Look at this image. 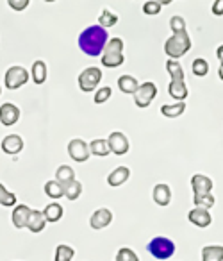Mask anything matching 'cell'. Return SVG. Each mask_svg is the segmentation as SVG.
Wrapping results in <instances>:
<instances>
[{
  "mask_svg": "<svg viewBox=\"0 0 223 261\" xmlns=\"http://www.w3.org/2000/svg\"><path fill=\"white\" fill-rule=\"evenodd\" d=\"M107 41H109V34L104 27L90 25L80 33L79 48L86 56H90V58H97V56H102Z\"/></svg>",
  "mask_w": 223,
  "mask_h": 261,
  "instance_id": "1",
  "label": "cell"
},
{
  "mask_svg": "<svg viewBox=\"0 0 223 261\" xmlns=\"http://www.w3.org/2000/svg\"><path fill=\"white\" fill-rule=\"evenodd\" d=\"M189 48H191V38L187 34V31L179 34H172L164 43V52L170 59L182 58L186 52H189Z\"/></svg>",
  "mask_w": 223,
  "mask_h": 261,
  "instance_id": "2",
  "label": "cell"
},
{
  "mask_svg": "<svg viewBox=\"0 0 223 261\" xmlns=\"http://www.w3.org/2000/svg\"><path fill=\"white\" fill-rule=\"evenodd\" d=\"M147 250L155 259H170L175 254V243L166 236H155L148 242Z\"/></svg>",
  "mask_w": 223,
  "mask_h": 261,
  "instance_id": "3",
  "label": "cell"
},
{
  "mask_svg": "<svg viewBox=\"0 0 223 261\" xmlns=\"http://www.w3.org/2000/svg\"><path fill=\"white\" fill-rule=\"evenodd\" d=\"M100 81H102V70L98 66H88L79 75V88L84 93H90V91L97 90Z\"/></svg>",
  "mask_w": 223,
  "mask_h": 261,
  "instance_id": "4",
  "label": "cell"
},
{
  "mask_svg": "<svg viewBox=\"0 0 223 261\" xmlns=\"http://www.w3.org/2000/svg\"><path fill=\"white\" fill-rule=\"evenodd\" d=\"M27 81H29V72L20 65L11 66V68L6 72V77H4V83L8 90H18L23 84H27Z\"/></svg>",
  "mask_w": 223,
  "mask_h": 261,
  "instance_id": "5",
  "label": "cell"
},
{
  "mask_svg": "<svg viewBox=\"0 0 223 261\" xmlns=\"http://www.w3.org/2000/svg\"><path fill=\"white\" fill-rule=\"evenodd\" d=\"M155 95H157V86H155L152 81H148V83L140 84L137 91L134 93V102H136L137 108L145 109L152 104V100L155 98Z\"/></svg>",
  "mask_w": 223,
  "mask_h": 261,
  "instance_id": "6",
  "label": "cell"
},
{
  "mask_svg": "<svg viewBox=\"0 0 223 261\" xmlns=\"http://www.w3.org/2000/svg\"><path fill=\"white\" fill-rule=\"evenodd\" d=\"M107 145H109V150H111L115 156H123V154H127L130 149L129 138H127L123 133H120V130H115V133L109 135Z\"/></svg>",
  "mask_w": 223,
  "mask_h": 261,
  "instance_id": "7",
  "label": "cell"
},
{
  "mask_svg": "<svg viewBox=\"0 0 223 261\" xmlns=\"http://www.w3.org/2000/svg\"><path fill=\"white\" fill-rule=\"evenodd\" d=\"M68 156L72 158L77 163H84V161L90 160L91 152H90V145H88L84 140L75 138L68 143Z\"/></svg>",
  "mask_w": 223,
  "mask_h": 261,
  "instance_id": "8",
  "label": "cell"
},
{
  "mask_svg": "<svg viewBox=\"0 0 223 261\" xmlns=\"http://www.w3.org/2000/svg\"><path fill=\"white\" fill-rule=\"evenodd\" d=\"M18 120H20V109L16 108L15 104L6 102V104L0 106V122H2V125L11 127V125H15Z\"/></svg>",
  "mask_w": 223,
  "mask_h": 261,
  "instance_id": "9",
  "label": "cell"
},
{
  "mask_svg": "<svg viewBox=\"0 0 223 261\" xmlns=\"http://www.w3.org/2000/svg\"><path fill=\"white\" fill-rule=\"evenodd\" d=\"M187 220L191 222L193 225L197 227L204 229V227H209L212 222V217L209 213V210H204V207H193V210L187 213Z\"/></svg>",
  "mask_w": 223,
  "mask_h": 261,
  "instance_id": "10",
  "label": "cell"
},
{
  "mask_svg": "<svg viewBox=\"0 0 223 261\" xmlns=\"http://www.w3.org/2000/svg\"><path fill=\"white\" fill-rule=\"evenodd\" d=\"M212 186H214L212 179L207 177V175H204V174H194L193 177H191V188H193L194 195L211 193L212 192Z\"/></svg>",
  "mask_w": 223,
  "mask_h": 261,
  "instance_id": "11",
  "label": "cell"
},
{
  "mask_svg": "<svg viewBox=\"0 0 223 261\" xmlns=\"http://www.w3.org/2000/svg\"><path fill=\"white\" fill-rule=\"evenodd\" d=\"M0 147H2V150H4L6 154H9V156H16V154L22 152L23 140H22V136H18V135H8L2 140Z\"/></svg>",
  "mask_w": 223,
  "mask_h": 261,
  "instance_id": "12",
  "label": "cell"
},
{
  "mask_svg": "<svg viewBox=\"0 0 223 261\" xmlns=\"http://www.w3.org/2000/svg\"><path fill=\"white\" fill-rule=\"evenodd\" d=\"M111 222H113V213H111V210H107V207H100V210H97L90 218V225L93 229H97V231L98 229L107 227Z\"/></svg>",
  "mask_w": 223,
  "mask_h": 261,
  "instance_id": "13",
  "label": "cell"
},
{
  "mask_svg": "<svg viewBox=\"0 0 223 261\" xmlns=\"http://www.w3.org/2000/svg\"><path fill=\"white\" fill-rule=\"evenodd\" d=\"M31 207L25 206V204H18L15 206L13 210V215H11V220H13V225L16 229H25L27 227V222H29V217H31Z\"/></svg>",
  "mask_w": 223,
  "mask_h": 261,
  "instance_id": "14",
  "label": "cell"
},
{
  "mask_svg": "<svg viewBox=\"0 0 223 261\" xmlns=\"http://www.w3.org/2000/svg\"><path fill=\"white\" fill-rule=\"evenodd\" d=\"M152 199L157 206H168L172 202V190H170L168 185L161 182V185L154 186V192H152Z\"/></svg>",
  "mask_w": 223,
  "mask_h": 261,
  "instance_id": "15",
  "label": "cell"
},
{
  "mask_svg": "<svg viewBox=\"0 0 223 261\" xmlns=\"http://www.w3.org/2000/svg\"><path fill=\"white\" fill-rule=\"evenodd\" d=\"M168 93L172 95V98H177L179 102L186 100L187 98V86H186V79H175L170 81L168 84Z\"/></svg>",
  "mask_w": 223,
  "mask_h": 261,
  "instance_id": "16",
  "label": "cell"
},
{
  "mask_svg": "<svg viewBox=\"0 0 223 261\" xmlns=\"http://www.w3.org/2000/svg\"><path fill=\"white\" fill-rule=\"evenodd\" d=\"M130 177V168L129 167H118L107 175V185L116 188V186H122L123 182H127Z\"/></svg>",
  "mask_w": 223,
  "mask_h": 261,
  "instance_id": "17",
  "label": "cell"
},
{
  "mask_svg": "<svg viewBox=\"0 0 223 261\" xmlns=\"http://www.w3.org/2000/svg\"><path fill=\"white\" fill-rule=\"evenodd\" d=\"M45 225H47V220H45L43 211H40V210L31 211L29 222H27V229H29L31 232H34V234H38V232L43 231Z\"/></svg>",
  "mask_w": 223,
  "mask_h": 261,
  "instance_id": "18",
  "label": "cell"
},
{
  "mask_svg": "<svg viewBox=\"0 0 223 261\" xmlns=\"http://www.w3.org/2000/svg\"><path fill=\"white\" fill-rule=\"evenodd\" d=\"M202 261H223V245H205L202 249Z\"/></svg>",
  "mask_w": 223,
  "mask_h": 261,
  "instance_id": "19",
  "label": "cell"
},
{
  "mask_svg": "<svg viewBox=\"0 0 223 261\" xmlns=\"http://www.w3.org/2000/svg\"><path fill=\"white\" fill-rule=\"evenodd\" d=\"M118 88H120V91H123V93L134 95L137 91V88H140V83H137V79L132 75H122L118 79Z\"/></svg>",
  "mask_w": 223,
  "mask_h": 261,
  "instance_id": "20",
  "label": "cell"
},
{
  "mask_svg": "<svg viewBox=\"0 0 223 261\" xmlns=\"http://www.w3.org/2000/svg\"><path fill=\"white\" fill-rule=\"evenodd\" d=\"M125 58L120 52H102V65L105 68H116V66H122Z\"/></svg>",
  "mask_w": 223,
  "mask_h": 261,
  "instance_id": "21",
  "label": "cell"
},
{
  "mask_svg": "<svg viewBox=\"0 0 223 261\" xmlns=\"http://www.w3.org/2000/svg\"><path fill=\"white\" fill-rule=\"evenodd\" d=\"M31 75H33L34 84H43L47 81V63L45 61H34L33 68H31Z\"/></svg>",
  "mask_w": 223,
  "mask_h": 261,
  "instance_id": "22",
  "label": "cell"
},
{
  "mask_svg": "<svg viewBox=\"0 0 223 261\" xmlns=\"http://www.w3.org/2000/svg\"><path fill=\"white\" fill-rule=\"evenodd\" d=\"M43 215L47 222H59L63 218V206L59 202H50L43 210Z\"/></svg>",
  "mask_w": 223,
  "mask_h": 261,
  "instance_id": "23",
  "label": "cell"
},
{
  "mask_svg": "<svg viewBox=\"0 0 223 261\" xmlns=\"http://www.w3.org/2000/svg\"><path fill=\"white\" fill-rule=\"evenodd\" d=\"M186 111V102H177V104H164L161 108V113L166 116V118H177L182 113Z\"/></svg>",
  "mask_w": 223,
  "mask_h": 261,
  "instance_id": "24",
  "label": "cell"
},
{
  "mask_svg": "<svg viewBox=\"0 0 223 261\" xmlns=\"http://www.w3.org/2000/svg\"><path fill=\"white\" fill-rule=\"evenodd\" d=\"M90 152L93 156H98V158H105L111 150H109V145H107V140H102V138H97L90 143Z\"/></svg>",
  "mask_w": 223,
  "mask_h": 261,
  "instance_id": "25",
  "label": "cell"
},
{
  "mask_svg": "<svg viewBox=\"0 0 223 261\" xmlns=\"http://www.w3.org/2000/svg\"><path fill=\"white\" fill-rule=\"evenodd\" d=\"M45 193H47L50 199H61V197H65V186L61 185L59 181H48L45 182Z\"/></svg>",
  "mask_w": 223,
  "mask_h": 261,
  "instance_id": "26",
  "label": "cell"
},
{
  "mask_svg": "<svg viewBox=\"0 0 223 261\" xmlns=\"http://www.w3.org/2000/svg\"><path fill=\"white\" fill-rule=\"evenodd\" d=\"M75 179V170L68 165H61L55 170V181H59L61 185H66V182H72Z\"/></svg>",
  "mask_w": 223,
  "mask_h": 261,
  "instance_id": "27",
  "label": "cell"
},
{
  "mask_svg": "<svg viewBox=\"0 0 223 261\" xmlns=\"http://www.w3.org/2000/svg\"><path fill=\"white\" fill-rule=\"evenodd\" d=\"M63 186H65V197L68 200H77L80 197V193H82V185L77 179H73L72 182H66Z\"/></svg>",
  "mask_w": 223,
  "mask_h": 261,
  "instance_id": "28",
  "label": "cell"
},
{
  "mask_svg": "<svg viewBox=\"0 0 223 261\" xmlns=\"http://www.w3.org/2000/svg\"><path fill=\"white\" fill-rule=\"evenodd\" d=\"M73 256H75V250H73V247L66 245V243H61V245L55 247L54 261H72Z\"/></svg>",
  "mask_w": 223,
  "mask_h": 261,
  "instance_id": "29",
  "label": "cell"
},
{
  "mask_svg": "<svg viewBox=\"0 0 223 261\" xmlns=\"http://www.w3.org/2000/svg\"><path fill=\"white\" fill-rule=\"evenodd\" d=\"M166 72H168V75H170V79H172V81L184 79L182 65H180L177 59H168V61H166Z\"/></svg>",
  "mask_w": 223,
  "mask_h": 261,
  "instance_id": "30",
  "label": "cell"
},
{
  "mask_svg": "<svg viewBox=\"0 0 223 261\" xmlns=\"http://www.w3.org/2000/svg\"><path fill=\"white\" fill-rule=\"evenodd\" d=\"M116 23H118V15L113 11H109V9H104V11H100V15H98V25L100 27H115Z\"/></svg>",
  "mask_w": 223,
  "mask_h": 261,
  "instance_id": "31",
  "label": "cell"
},
{
  "mask_svg": "<svg viewBox=\"0 0 223 261\" xmlns=\"http://www.w3.org/2000/svg\"><path fill=\"white\" fill-rule=\"evenodd\" d=\"M194 207H204V210H211L216 204V199L212 193H202V195H194L193 197Z\"/></svg>",
  "mask_w": 223,
  "mask_h": 261,
  "instance_id": "32",
  "label": "cell"
},
{
  "mask_svg": "<svg viewBox=\"0 0 223 261\" xmlns=\"http://www.w3.org/2000/svg\"><path fill=\"white\" fill-rule=\"evenodd\" d=\"M16 204V195L11 192L6 190V186L0 182V206H6V207H11Z\"/></svg>",
  "mask_w": 223,
  "mask_h": 261,
  "instance_id": "33",
  "label": "cell"
},
{
  "mask_svg": "<svg viewBox=\"0 0 223 261\" xmlns=\"http://www.w3.org/2000/svg\"><path fill=\"white\" fill-rule=\"evenodd\" d=\"M191 68H193V73L197 77H205L209 73V63L205 61L204 58H197L193 61V66H191Z\"/></svg>",
  "mask_w": 223,
  "mask_h": 261,
  "instance_id": "34",
  "label": "cell"
},
{
  "mask_svg": "<svg viewBox=\"0 0 223 261\" xmlns=\"http://www.w3.org/2000/svg\"><path fill=\"white\" fill-rule=\"evenodd\" d=\"M116 261H140L137 254L134 252L129 247H122V249L116 252Z\"/></svg>",
  "mask_w": 223,
  "mask_h": 261,
  "instance_id": "35",
  "label": "cell"
},
{
  "mask_svg": "<svg viewBox=\"0 0 223 261\" xmlns=\"http://www.w3.org/2000/svg\"><path fill=\"white\" fill-rule=\"evenodd\" d=\"M170 29H172L173 34L184 33V31H186V20L179 15L172 16V18H170Z\"/></svg>",
  "mask_w": 223,
  "mask_h": 261,
  "instance_id": "36",
  "label": "cell"
},
{
  "mask_svg": "<svg viewBox=\"0 0 223 261\" xmlns=\"http://www.w3.org/2000/svg\"><path fill=\"white\" fill-rule=\"evenodd\" d=\"M111 93L113 90L109 86H102L100 90H97V93H95V104H104V102H107L109 98H111Z\"/></svg>",
  "mask_w": 223,
  "mask_h": 261,
  "instance_id": "37",
  "label": "cell"
},
{
  "mask_svg": "<svg viewBox=\"0 0 223 261\" xmlns=\"http://www.w3.org/2000/svg\"><path fill=\"white\" fill-rule=\"evenodd\" d=\"M143 13L148 16L159 15V13H161V4H159L157 0H148V2H145V6H143Z\"/></svg>",
  "mask_w": 223,
  "mask_h": 261,
  "instance_id": "38",
  "label": "cell"
},
{
  "mask_svg": "<svg viewBox=\"0 0 223 261\" xmlns=\"http://www.w3.org/2000/svg\"><path fill=\"white\" fill-rule=\"evenodd\" d=\"M8 4H9V8H11L13 11L22 13V11H25V9L29 8L31 0H8Z\"/></svg>",
  "mask_w": 223,
  "mask_h": 261,
  "instance_id": "39",
  "label": "cell"
},
{
  "mask_svg": "<svg viewBox=\"0 0 223 261\" xmlns=\"http://www.w3.org/2000/svg\"><path fill=\"white\" fill-rule=\"evenodd\" d=\"M212 15L223 16V0H214V4H212Z\"/></svg>",
  "mask_w": 223,
  "mask_h": 261,
  "instance_id": "40",
  "label": "cell"
},
{
  "mask_svg": "<svg viewBox=\"0 0 223 261\" xmlns=\"http://www.w3.org/2000/svg\"><path fill=\"white\" fill-rule=\"evenodd\" d=\"M216 58H218L219 63L223 65V45H219V47L216 48Z\"/></svg>",
  "mask_w": 223,
  "mask_h": 261,
  "instance_id": "41",
  "label": "cell"
},
{
  "mask_svg": "<svg viewBox=\"0 0 223 261\" xmlns=\"http://www.w3.org/2000/svg\"><path fill=\"white\" fill-rule=\"evenodd\" d=\"M157 2H159L161 6H168V4H172L173 0H157Z\"/></svg>",
  "mask_w": 223,
  "mask_h": 261,
  "instance_id": "42",
  "label": "cell"
},
{
  "mask_svg": "<svg viewBox=\"0 0 223 261\" xmlns=\"http://www.w3.org/2000/svg\"><path fill=\"white\" fill-rule=\"evenodd\" d=\"M218 75H219V79L223 81V65H219V70H218Z\"/></svg>",
  "mask_w": 223,
  "mask_h": 261,
  "instance_id": "43",
  "label": "cell"
},
{
  "mask_svg": "<svg viewBox=\"0 0 223 261\" xmlns=\"http://www.w3.org/2000/svg\"><path fill=\"white\" fill-rule=\"evenodd\" d=\"M45 2H48V4H50V2H55V0H45Z\"/></svg>",
  "mask_w": 223,
  "mask_h": 261,
  "instance_id": "44",
  "label": "cell"
},
{
  "mask_svg": "<svg viewBox=\"0 0 223 261\" xmlns=\"http://www.w3.org/2000/svg\"><path fill=\"white\" fill-rule=\"evenodd\" d=\"M0 95H2V86H0Z\"/></svg>",
  "mask_w": 223,
  "mask_h": 261,
  "instance_id": "45",
  "label": "cell"
}]
</instances>
